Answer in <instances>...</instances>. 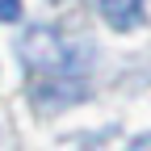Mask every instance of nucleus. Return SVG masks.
Here are the masks:
<instances>
[{"label": "nucleus", "instance_id": "obj_1", "mask_svg": "<svg viewBox=\"0 0 151 151\" xmlns=\"http://www.w3.org/2000/svg\"><path fill=\"white\" fill-rule=\"evenodd\" d=\"M17 50H21V59L29 67L46 71V76H76L80 63H84V46L71 42V38H63L50 25H34L21 42H17Z\"/></svg>", "mask_w": 151, "mask_h": 151}, {"label": "nucleus", "instance_id": "obj_3", "mask_svg": "<svg viewBox=\"0 0 151 151\" xmlns=\"http://www.w3.org/2000/svg\"><path fill=\"white\" fill-rule=\"evenodd\" d=\"M17 17H21V0H0V21H17Z\"/></svg>", "mask_w": 151, "mask_h": 151}, {"label": "nucleus", "instance_id": "obj_2", "mask_svg": "<svg viewBox=\"0 0 151 151\" xmlns=\"http://www.w3.org/2000/svg\"><path fill=\"white\" fill-rule=\"evenodd\" d=\"M97 9L105 17L109 29H139L143 25V0H97Z\"/></svg>", "mask_w": 151, "mask_h": 151}]
</instances>
